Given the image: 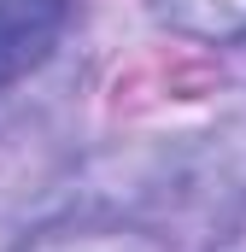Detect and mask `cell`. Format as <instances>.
<instances>
[{"mask_svg": "<svg viewBox=\"0 0 246 252\" xmlns=\"http://www.w3.org/2000/svg\"><path fill=\"white\" fill-rule=\"evenodd\" d=\"M64 12V0H0V94L53 53Z\"/></svg>", "mask_w": 246, "mask_h": 252, "instance_id": "obj_1", "label": "cell"}, {"mask_svg": "<svg viewBox=\"0 0 246 252\" xmlns=\"http://www.w3.org/2000/svg\"><path fill=\"white\" fill-rule=\"evenodd\" d=\"M153 18L199 35V41H241L246 35V0H153Z\"/></svg>", "mask_w": 246, "mask_h": 252, "instance_id": "obj_2", "label": "cell"}]
</instances>
